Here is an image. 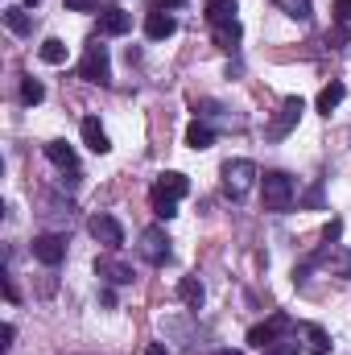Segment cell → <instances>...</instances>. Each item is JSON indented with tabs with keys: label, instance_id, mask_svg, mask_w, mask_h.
<instances>
[{
	"label": "cell",
	"instance_id": "obj_35",
	"mask_svg": "<svg viewBox=\"0 0 351 355\" xmlns=\"http://www.w3.org/2000/svg\"><path fill=\"white\" fill-rule=\"evenodd\" d=\"M25 4H37V0H25Z\"/></svg>",
	"mask_w": 351,
	"mask_h": 355
},
{
	"label": "cell",
	"instance_id": "obj_10",
	"mask_svg": "<svg viewBox=\"0 0 351 355\" xmlns=\"http://www.w3.org/2000/svg\"><path fill=\"white\" fill-rule=\"evenodd\" d=\"M174 29H178L174 12H157V8H153V12L145 17V37H149V42H166Z\"/></svg>",
	"mask_w": 351,
	"mask_h": 355
},
{
	"label": "cell",
	"instance_id": "obj_31",
	"mask_svg": "<svg viewBox=\"0 0 351 355\" xmlns=\"http://www.w3.org/2000/svg\"><path fill=\"white\" fill-rule=\"evenodd\" d=\"M339 236H343V223L331 219V223H327V244H339Z\"/></svg>",
	"mask_w": 351,
	"mask_h": 355
},
{
	"label": "cell",
	"instance_id": "obj_14",
	"mask_svg": "<svg viewBox=\"0 0 351 355\" xmlns=\"http://www.w3.org/2000/svg\"><path fill=\"white\" fill-rule=\"evenodd\" d=\"M157 194H166V198H182L186 190H190V178L178 174V170H166V174L157 178V186H153Z\"/></svg>",
	"mask_w": 351,
	"mask_h": 355
},
{
	"label": "cell",
	"instance_id": "obj_16",
	"mask_svg": "<svg viewBox=\"0 0 351 355\" xmlns=\"http://www.w3.org/2000/svg\"><path fill=\"white\" fill-rule=\"evenodd\" d=\"M343 95H348V87H343V83H327V87L318 91V99H314V107H318L323 116H331V112H335V107L343 103Z\"/></svg>",
	"mask_w": 351,
	"mask_h": 355
},
{
	"label": "cell",
	"instance_id": "obj_8",
	"mask_svg": "<svg viewBox=\"0 0 351 355\" xmlns=\"http://www.w3.org/2000/svg\"><path fill=\"white\" fill-rule=\"evenodd\" d=\"M33 257L42 261V265H62V257H67V240L58 236V232H42L37 240H33Z\"/></svg>",
	"mask_w": 351,
	"mask_h": 355
},
{
	"label": "cell",
	"instance_id": "obj_26",
	"mask_svg": "<svg viewBox=\"0 0 351 355\" xmlns=\"http://www.w3.org/2000/svg\"><path fill=\"white\" fill-rule=\"evenodd\" d=\"M153 211H157V219H174L178 215V198H166V194L153 190Z\"/></svg>",
	"mask_w": 351,
	"mask_h": 355
},
{
	"label": "cell",
	"instance_id": "obj_23",
	"mask_svg": "<svg viewBox=\"0 0 351 355\" xmlns=\"http://www.w3.org/2000/svg\"><path fill=\"white\" fill-rule=\"evenodd\" d=\"M42 99H46V87H42V79L25 75V79H21V103H25V107H37Z\"/></svg>",
	"mask_w": 351,
	"mask_h": 355
},
{
	"label": "cell",
	"instance_id": "obj_12",
	"mask_svg": "<svg viewBox=\"0 0 351 355\" xmlns=\"http://www.w3.org/2000/svg\"><path fill=\"white\" fill-rule=\"evenodd\" d=\"M318 261H327L335 277H343V281H351V248H339V244H327V257H314V265H318Z\"/></svg>",
	"mask_w": 351,
	"mask_h": 355
},
{
	"label": "cell",
	"instance_id": "obj_21",
	"mask_svg": "<svg viewBox=\"0 0 351 355\" xmlns=\"http://www.w3.org/2000/svg\"><path fill=\"white\" fill-rule=\"evenodd\" d=\"M4 25H8V29H12L17 37H25V33L33 29V21H29V12H25V8H17V4H8V8H4Z\"/></svg>",
	"mask_w": 351,
	"mask_h": 355
},
{
	"label": "cell",
	"instance_id": "obj_28",
	"mask_svg": "<svg viewBox=\"0 0 351 355\" xmlns=\"http://www.w3.org/2000/svg\"><path fill=\"white\" fill-rule=\"evenodd\" d=\"M264 355H302V347L293 339H277L273 347H264Z\"/></svg>",
	"mask_w": 351,
	"mask_h": 355
},
{
	"label": "cell",
	"instance_id": "obj_18",
	"mask_svg": "<svg viewBox=\"0 0 351 355\" xmlns=\"http://www.w3.org/2000/svg\"><path fill=\"white\" fill-rule=\"evenodd\" d=\"M178 297H182L190 310H198L203 297H207V293H203V281H198V277H182V281H178Z\"/></svg>",
	"mask_w": 351,
	"mask_h": 355
},
{
	"label": "cell",
	"instance_id": "obj_30",
	"mask_svg": "<svg viewBox=\"0 0 351 355\" xmlns=\"http://www.w3.org/2000/svg\"><path fill=\"white\" fill-rule=\"evenodd\" d=\"M331 8H335V21L339 25H351V0H335Z\"/></svg>",
	"mask_w": 351,
	"mask_h": 355
},
{
	"label": "cell",
	"instance_id": "obj_1",
	"mask_svg": "<svg viewBox=\"0 0 351 355\" xmlns=\"http://www.w3.org/2000/svg\"><path fill=\"white\" fill-rule=\"evenodd\" d=\"M261 190H264V211H289L293 207V178L289 174H281V170H268V174L261 178Z\"/></svg>",
	"mask_w": 351,
	"mask_h": 355
},
{
	"label": "cell",
	"instance_id": "obj_4",
	"mask_svg": "<svg viewBox=\"0 0 351 355\" xmlns=\"http://www.w3.org/2000/svg\"><path fill=\"white\" fill-rule=\"evenodd\" d=\"M252 182H257V166H252L248 157H236V162L223 166V190H228L232 198H244V194L252 190Z\"/></svg>",
	"mask_w": 351,
	"mask_h": 355
},
{
	"label": "cell",
	"instance_id": "obj_22",
	"mask_svg": "<svg viewBox=\"0 0 351 355\" xmlns=\"http://www.w3.org/2000/svg\"><path fill=\"white\" fill-rule=\"evenodd\" d=\"M37 54H42V62H50V67H62V62H67V42H62V37H46Z\"/></svg>",
	"mask_w": 351,
	"mask_h": 355
},
{
	"label": "cell",
	"instance_id": "obj_6",
	"mask_svg": "<svg viewBox=\"0 0 351 355\" xmlns=\"http://www.w3.org/2000/svg\"><path fill=\"white\" fill-rule=\"evenodd\" d=\"M141 257H145L149 265H166V261H170V236H166L162 227H145V232H141Z\"/></svg>",
	"mask_w": 351,
	"mask_h": 355
},
{
	"label": "cell",
	"instance_id": "obj_5",
	"mask_svg": "<svg viewBox=\"0 0 351 355\" xmlns=\"http://www.w3.org/2000/svg\"><path fill=\"white\" fill-rule=\"evenodd\" d=\"M87 232H91V240L103 244V248H120V244H124V227H120L112 215H91Z\"/></svg>",
	"mask_w": 351,
	"mask_h": 355
},
{
	"label": "cell",
	"instance_id": "obj_11",
	"mask_svg": "<svg viewBox=\"0 0 351 355\" xmlns=\"http://www.w3.org/2000/svg\"><path fill=\"white\" fill-rule=\"evenodd\" d=\"M46 157H50L62 174H79V157H75V149H71L67 141H50V145H46Z\"/></svg>",
	"mask_w": 351,
	"mask_h": 355
},
{
	"label": "cell",
	"instance_id": "obj_9",
	"mask_svg": "<svg viewBox=\"0 0 351 355\" xmlns=\"http://www.w3.org/2000/svg\"><path fill=\"white\" fill-rule=\"evenodd\" d=\"M128 25H132V17L124 8H103L99 12V37H120V33H128Z\"/></svg>",
	"mask_w": 351,
	"mask_h": 355
},
{
	"label": "cell",
	"instance_id": "obj_32",
	"mask_svg": "<svg viewBox=\"0 0 351 355\" xmlns=\"http://www.w3.org/2000/svg\"><path fill=\"white\" fill-rule=\"evenodd\" d=\"M0 339H4V343H0V347H4V352H8V347H12V339H17V327H12V322H4V331H0Z\"/></svg>",
	"mask_w": 351,
	"mask_h": 355
},
{
	"label": "cell",
	"instance_id": "obj_27",
	"mask_svg": "<svg viewBox=\"0 0 351 355\" xmlns=\"http://www.w3.org/2000/svg\"><path fill=\"white\" fill-rule=\"evenodd\" d=\"M351 42V25H335L331 33H327V46H335V50H343Z\"/></svg>",
	"mask_w": 351,
	"mask_h": 355
},
{
	"label": "cell",
	"instance_id": "obj_13",
	"mask_svg": "<svg viewBox=\"0 0 351 355\" xmlns=\"http://www.w3.org/2000/svg\"><path fill=\"white\" fill-rule=\"evenodd\" d=\"M95 277H103L108 285H132V268L120 265V261H95Z\"/></svg>",
	"mask_w": 351,
	"mask_h": 355
},
{
	"label": "cell",
	"instance_id": "obj_20",
	"mask_svg": "<svg viewBox=\"0 0 351 355\" xmlns=\"http://www.w3.org/2000/svg\"><path fill=\"white\" fill-rule=\"evenodd\" d=\"M298 331L306 335V343H310V352H314V355H327V352H331V339H327V331H323L318 322H302Z\"/></svg>",
	"mask_w": 351,
	"mask_h": 355
},
{
	"label": "cell",
	"instance_id": "obj_33",
	"mask_svg": "<svg viewBox=\"0 0 351 355\" xmlns=\"http://www.w3.org/2000/svg\"><path fill=\"white\" fill-rule=\"evenodd\" d=\"M182 4H186V0H153L157 12H170V8H182Z\"/></svg>",
	"mask_w": 351,
	"mask_h": 355
},
{
	"label": "cell",
	"instance_id": "obj_15",
	"mask_svg": "<svg viewBox=\"0 0 351 355\" xmlns=\"http://www.w3.org/2000/svg\"><path fill=\"white\" fill-rule=\"evenodd\" d=\"M83 141H87L91 153H112V141H108V132L99 128V120H95V116L83 120Z\"/></svg>",
	"mask_w": 351,
	"mask_h": 355
},
{
	"label": "cell",
	"instance_id": "obj_19",
	"mask_svg": "<svg viewBox=\"0 0 351 355\" xmlns=\"http://www.w3.org/2000/svg\"><path fill=\"white\" fill-rule=\"evenodd\" d=\"M207 21L211 25H232L236 21V0H207Z\"/></svg>",
	"mask_w": 351,
	"mask_h": 355
},
{
	"label": "cell",
	"instance_id": "obj_24",
	"mask_svg": "<svg viewBox=\"0 0 351 355\" xmlns=\"http://www.w3.org/2000/svg\"><path fill=\"white\" fill-rule=\"evenodd\" d=\"M273 4H277L285 17L302 21V25H306V21H310V12H314V8H310V0H273Z\"/></svg>",
	"mask_w": 351,
	"mask_h": 355
},
{
	"label": "cell",
	"instance_id": "obj_29",
	"mask_svg": "<svg viewBox=\"0 0 351 355\" xmlns=\"http://www.w3.org/2000/svg\"><path fill=\"white\" fill-rule=\"evenodd\" d=\"M67 8H71V12H103L99 0H67Z\"/></svg>",
	"mask_w": 351,
	"mask_h": 355
},
{
	"label": "cell",
	"instance_id": "obj_25",
	"mask_svg": "<svg viewBox=\"0 0 351 355\" xmlns=\"http://www.w3.org/2000/svg\"><path fill=\"white\" fill-rule=\"evenodd\" d=\"M240 42V21H232V25H215V46L219 50H232Z\"/></svg>",
	"mask_w": 351,
	"mask_h": 355
},
{
	"label": "cell",
	"instance_id": "obj_3",
	"mask_svg": "<svg viewBox=\"0 0 351 355\" xmlns=\"http://www.w3.org/2000/svg\"><path fill=\"white\" fill-rule=\"evenodd\" d=\"M79 79H87V83H99V87H108V83H112V62H108V46L91 42L87 54H83V62H79Z\"/></svg>",
	"mask_w": 351,
	"mask_h": 355
},
{
	"label": "cell",
	"instance_id": "obj_17",
	"mask_svg": "<svg viewBox=\"0 0 351 355\" xmlns=\"http://www.w3.org/2000/svg\"><path fill=\"white\" fill-rule=\"evenodd\" d=\"M186 145H190V149H211V145H215V128L203 124V120H194V124L186 128Z\"/></svg>",
	"mask_w": 351,
	"mask_h": 355
},
{
	"label": "cell",
	"instance_id": "obj_2",
	"mask_svg": "<svg viewBox=\"0 0 351 355\" xmlns=\"http://www.w3.org/2000/svg\"><path fill=\"white\" fill-rule=\"evenodd\" d=\"M302 112H306V99H302V95H285V99H281V107H277V116H273V124L264 128V137H268V141L289 137V128L302 120Z\"/></svg>",
	"mask_w": 351,
	"mask_h": 355
},
{
	"label": "cell",
	"instance_id": "obj_34",
	"mask_svg": "<svg viewBox=\"0 0 351 355\" xmlns=\"http://www.w3.org/2000/svg\"><path fill=\"white\" fill-rule=\"evenodd\" d=\"M145 355H170V352H166L162 343H153V347H145Z\"/></svg>",
	"mask_w": 351,
	"mask_h": 355
},
{
	"label": "cell",
	"instance_id": "obj_7",
	"mask_svg": "<svg viewBox=\"0 0 351 355\" xmlns=\"http://www.w3.org/2000/svg\"><path fill=\"white\" fill-rule=\"evenodd\" d=\"M285 331H289V314H273L268 322H257V327L248 331V343L264 352V347H273V343H277V339H281Z\"/></svg>",
	"mask_w": 351,
	"mask_h": 355
}]
</instances>
